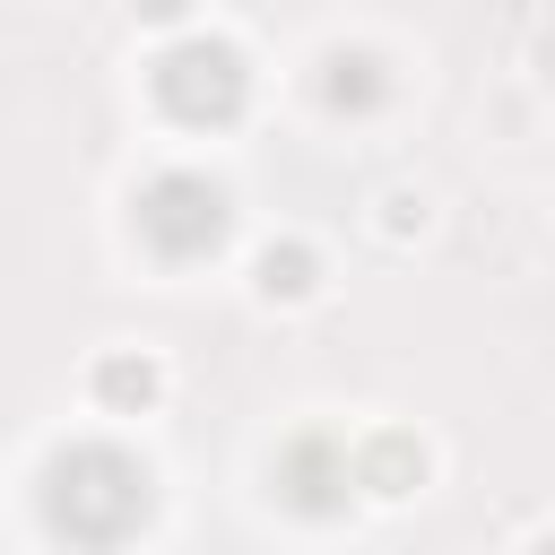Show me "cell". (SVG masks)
<instances>
[{
  "label": "cell",
  "instance_id": "cell-1",
  "mask_svg": "<svg viewBox=\"0 0 555 555\" xmlns=\"http://www.w3.org/2000/svg\"><path fill=\"white\" fill-rule=\"evenodd\" d=\"M35 503H43V529L61 546L104 555V546H121L147 520L156 486H147V460H130L121 442H61L43 460V494Z\"/></svg>",
  "mask_w": 555,
  "mask_h": 555
},
{
  "label": "cell",
  "instance_id": "cell-2",
  "mask_svg": "<svg viewBox=\"0 0 555 555\" xmlns=\"http://www.w3.org/2000/svg\"><path fill=\"white\" fill-rule=\"evenodd\" d=\"M147 87L182 130H225L243 113V95H251V69H243V52L225 35H182L173 52H156Z\"/></svg>",
  "mask_w": 555,
  "mask_h": 555
},
{
  "label": "cell",
  "instance_id": "cell-3",
  "mask_svg": "<svg viewBox=\"0 0 555 555\" xmlns=\"http://www.w3.org/2000/svg\"><path fill=\"white\" fill-rule=\"evenodd\" d=\"M225 225H234V199L208 173H156L139 191V243L156 260H208L225 243Z\"/></svg>",
  "mask_w": 555,
  "mask_h": 555
},
{
  "label": "cell",
  "instance_id": "cell-4",
  "mask_svg": "<svg viewBox=\"0 0 555 555\" xmlns=\"http://www.w3.org/2000/svg\"><path fill=\"white\" fill-rule=\"evenodd\" d=\"M278 494H286L295 512L330 520V512H347V494H356V460H347L330 434H295V442L278 451Z\"/></svg>",
  "mask_w": 555,
  "mask_h": 555
},
{
  "label": "cell",
  "instance_id": "cell-5",
  "mask_svg": "<svg viewBox=\"0 0 555 555\" xmlns=\"http://www.w3.org/2000/svg\"><path fill=\"white\" fill-rule=\"evenodd\" d=\"M382 95H390V69L373 52H330L321 61V104L330 113H373Z\"/></svg>",
  "mask_w": 555,
  "mask_h": 555
},
{
  "label": "cell",
  "instance_id": "cell-6",
  "mask_svg": "<svg viewBox=\"0 0 555 555\" xmlns=\"http://www.w3.org/2000/svg\"><path fill=\"white\" fill-rule=\"evenodd\" d=\"M416 477H425V451H416L408 434H382V442L356 460V486H373V494H408Z\"/></svg>",
  "mask_w": 555,
  "mask_h": 555
},
{
  "label": "cell",
  "instance_id": "cell-7",
  "mask_svg": "<svg viewBox=\"0 0 555 555\" xmlns=\"http://www.w3.org/2000/svg\"><path fill=\"white\" fill-rule=\"evenodd\" d=\"M95 399L104 408H147L156 399V364L147 356H104L95 364Z\"/></svg>",
  "mask_w": 555,
  "mask_h": 555
},
{
  "label": "cell",
  "instance_id": "cell-8",
  "mask_svg": "<svg viewBox=\"0 0 555 555\" xmlns=\"http://www.w3.org/2000/svg\"><path fill=\"white\" fill-rule=\"evenodd\" d=\"M260 295H286V304L312 295V251L304 243H269L260 251Z\"/></svg>",
  "mask_w": 555,
  "mask_h": 555
},
{
  "label": "cell",
  "instance_id": "cell-9",
  "mask_svg": "<svg viewBox=\"0 0 555 555\" xmlns=\"http://www.w3.org/2000/svg\"><path fill=\"white\" fill-rule=\"evenodd\" d=\"M191 0H139V17H182Z\"/></svg>",
  "mask_w": 555,
  "mask_h": 555
},
{
  "label": "cell",
  "instance_id": "cell-10",
  "mask_svg": "<svg viewBox=\"0 0 555 555\" xmlns=\"http://www.w3.org/2000/svg\"><path fill=\"white\" fill-rule=\"evenodd\" d=\"M529 555H555V529H546V538H538V546H529Z\"/></svg>",
  "mask_w": 555,
  "mask_h": 555
}]
</instances>
